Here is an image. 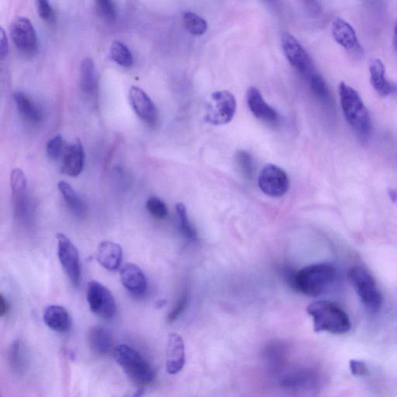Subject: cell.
I'll use <instances>...</instances> for the list:
<instances>
[{"label": "cell", "instance_id": "20", "mask_svg": "<svg viewBox=\"0 0 397 397\" xmlns=\"http://www.w3.org/2000/svg\"><path fill=\"white\" fill-rule=\"evenodd\" d=\"M87 340L89 348L97 356H107L113 349V339L108 330L102 327L94 326L89 329Z\"/></svg>", "mask_w": 397, "mask_h": 397}, {"label": "cell", "instance_id": "10", "mask_svg": "<svg viewBox=\"0 0 397 397\" xmlns=\"http://www.w3.org/2000/svg\"><path fill=\"white\" fill-rule=\"evenodd\" d=\"M259 186L268 196L281 197L287 193L289 181L286 171L273 164H268L261 171Z\"/></svg>", "mask_w": 397, "mask_h": 397}, {"label": "cell", "instance_id": "26", "mask_svg": "<svg viewBox=\"0 0 397 397\" xmlns=\"http://www.w3.org/2000/svg\"><path fill=\"white\" fill-rule=\"evenodd\" d=\"M58 187L70 211L78 217H84L86 214V206L71 185L65 181H60Z\"/></svg>", "mask_w": 397, "mask_h": 397}, {"label": "cell", "instance_id": "3", "mask_svg": "<svg viewBox=\"0 0 397 397\" xmlns=\"http://www.w3.org/2000/svg\"><path fill=\"white\" fill-rule=\"evenodd\" d=\"M334 267L328 263L306 266L292 276L294 288L303 294L316 297L323 294L335 280Z\"/></svg>", "mask_w": 397, "mask_h": 397}, {"label": "cell", "instance_id": "8", "mask_svg": "<svg viewBox=\"0 0 397 397\" xmlns=\"http://www.w3.org/2000/svg\"><path fill=\"white\" fill-rule=\"evenodd\" d=\"M58 256L64 271L74 287H79L82 271L79 251L71 240L60 233L57 235Z\"/></svg>", "mask_w": 397, "mask_h": 397}, {"label": "cell", "instance_id": "16", "mask_svg": "<svg viewBox=\"0 0 397 397\" xmlns=\"http://www.w3.org/2000/svg\"><path fill=\"white\" fill-rule=\"evenodd\" d=\"M186 363L185 343L182 337L176 333L169 336L167 349V370L171 375L181 372Z\"/></svg>", "mask_w": 397, "mask_h": 397}, {"label": "cell", "instance_id": "5", "mask_svg": "<svg viewBox=\"0 0 397 397\" xmlns=\"http://www.w3.org/2000/svg\"><path fill=\"white\" fill-rule=\"evenodd\" d=\"M349 279L365 308L371 313L378 312L384 299L372 275L363 267L356 266L349 271Z\"/></svg>", "mask_w": 397, "mask_h": 397}, {"label": "cell", "instance_id": "12", "mask_svg": "<svg viewBox=\"0 0 397 397\" xmlns=\"http://www.w3.org/2000/svg\"><path fill=\"white\" fill-rule=\"evenodd\" d=\"M11 36L15 46L22 53L34 56L37 49L35 30L31 21L27 18L19 17L11 25Z\"/></svg>", "mask_w": 397, "mask_h": 397}, {"label": "cell", "instance_id": "17", "mask_svg": "<svg viewBox=\"0 0 397 397\" xmlns=\"http://www.w3.org/2000/svg\"><path fill=\"white\" fill-rule=\"evenodd\" d=\"M85 164V151L82 142L79 140L76 143L66 146L63 155L62 172L72 177L80 175Z\"/></svg>", "mask_w": 397, "mask_h": 397}, {"label": "cell", "instance_id": "23", "mask_svg": "<svg viewBox=\"0 0 397 397\" xmlns=\"http://www.w3.org/2000/svg\"><path fill=\"white\" fill-rule=\"evenodd\" d=\"M13 99L21 116H23L27 122L32 124H39L43 121V113L32 99L25 93L18 91L14 93Z\"/></svg>", "mask_w": 397, "mask_h": 397}, {"label": "cell", "instance_id": "11", "mask_svg": "<svg viewBox=\"0 0 397 397\" xmlns=\"http://www.w3.org/2000/svg\"><path fill=\"white\" fill-rule=\"evenodd\" d=\"M282 48L289 63L299 73L311 77L313 64L311 58L295 37L287 32L281 37Z\"/></svg>", "mask_w": 397, "mask_h": 397}, {"label": "cell", "instance_id": "40", "mask_svg": "<svg viewBox=\"0 0 397 397\" xmlns=\"http://www.w3.org/2000/svg\"><path fill=\"white\" fill-rule=\"evenodd\" d=\"M388 196L389 199H391V200L393 202V203H396V202H397V190L396 189H389Z\"/></svg>", "mask_w": 397, "mask_h": 397}, {"label": "cell", "instance_id": "6", "mask_svg": "<svg viewBox=\"0 0 397 397\" xmlns=\"http://www.w3.org/2000/svg\"><path fill=\"white\" fill-rule=\"evenodd\" d=\"M86 297L89 308L95 315L107 320L115 318L117 311L115 299L103 284L95 280L89 282Z\"/></svg>", "mask_w": 397, "mask_h": 397}, {"label": "cell", "instance_id": "30", "mask_svg": "<svg viewBox=\"0 0 397 397\" xmlns=\"http://www.w3.org/2000/svg\"><path fill=\"white\" fill-rule=\"evenodd\" d=\"M176 209L178 215L179 228H181L183 235L190 240L196 239L197 232L195 231L189 221L185 205L182 203H178L176 204Z\"/></svg>", "mask_w": 397, "mask_h": 397}, {"label": "cell", "instance_id": "42", "mask_svg": "<svg viewBox=\"0 0 397 397\" xmlns=\"http://www.w3.org/2000/svg\"><path fill=\"white\" fill-rule=\"evenodd\" d=\"M302 1L305 2L306 4H315V0H302Z\"/></svg>", "mask_w": 397, "mask_h": 397}, {"label": "cell", "instance_id": "33", "mask_svg": "<svg viewBox=\"0 0 397 397\" xmlns=\"http://www.w3.org/2000/svg\"><path fill=\"white\" fill-rule=\"evenodd\" d=\"M146 207L150 214L155 219L162 220L168 215V208L166 204L158 197H150L146 204Z\"/></svg>", "mask_w": 397, "mask_h": 397}, {"label": "cell", "instance_id": "28", "mask_svg": "<svg viewBox=\"0 0 397 397\" xmlns=\"http://www.w3.org/2000/svg\"><path fill=\"white\" fill-rule=\"evenodd\" d=\"M186 31L194 36L204 35L208 28L207 21L193 12H185L183 16Z\"/></svg>", "mask_w": 397, "mask_h": 397}, {"label": "cell", "instance_id": "2", "mask_svg": "<svg viewBox=\"0 0 397 397\" xmlns=\"http://www.w3.org/2000/svg\"><path fill=\"white\" fill-rule=\"evenodd\" d=\"M339 95L344 117L359 138L368 139L372 131V121L368 110L353 88L341 82Z\"/></svg>", "mask_w": 397, "mask_h": 397}, {"label": "cell", "instance_id": "24", "mask_svg": "<svg viewBox=\"0 0 397 397\" xmlns=\"http://www.w3.org/2000/svg\"><path fill=\"white\" fill-rule=\"evenodd\" d=\"M80 86L82 91L89 96H94L98 91V78L94 62L91 58L82 60L80 67Z\"/></svg>", "mask_w": 397, "mask_h": 397}, {"label": "cell", "instance_id": "9", "mask_svg": "<svg viewBox=\"0 0 397 397\" xmlns=\"http://www.w3.org/2000/svg\"><path fill=\"white\" fill-rule=\"evenodd\" d=\"M11 188L13 214L16 219L25 224L30 222L31 209H30L27 181L24 171L20 169H14L11 174Z\"/></svg>", "mask_w": 397, "mask_h": 397}, {"label": "cell", "instance_id": "38", "mask_svg": "<svg viewBox=\"0 0 397 397\" xmlns=\"http://www.w3.org/2000/svg\"><path fill=\"white\" fill-rule=\"evenodd\" d=\"M8 40L4 28L0 30V55L4 58L8 54Z\"/></svg>", "mask_w": 397, "mask_h": 397}, {"label": "cell", "instance_id": "34", "mask_svg": "<svg viewBox=\"0 0 397 397\" xmlns=\"http://www.w3.org/2000/svg\"><path fill=\"white\" fill-rule=\"evenodd\" d=\"M65 141L61 136H57L48 141L47 155L51 160L56 161L62 157L65 151Z\"/></svg>", "mask_w": 397, "mask_h": 397}, {"label": "cell", "instance_id": "35", "mask_svg": "<svg viewBox=\"0 0 397 397\" xmlns=\"http://www.w3.org/2000/svg\"><path fill=\"white\" fill-rule=\"evenodd\" d=\"M37 11L39 17L48 23L55 21V13L49 3V0H36Z\"/></svg>", "mask_w": 397, "mask_h": 397}, {"label": "cell", "instance_id": "7", "mask_svg": "<svg viewBox=\"0 0 397 397\" xmlns=\"http://www.w3.org/2000/svg\"><path fill=\"white\" fill-rule=\"evenodd\" d=\"M237 102L233 94L227 91L214 93L209 100L206 121L216 126L227 124L236 113Z\"/></svg>", "mask_w": 397, "mask_h": 397}, {"label": "cell", "instance_id": "39", "mask_svg": "<svg viewBox=\"0 0 397 397\" xmlns=\"http://www.w3.org/2000/svg\"><path fill=\"white\" fill-rule=\"evenodd\" d=\"M9 311V304L3 294H0V316L4 317Z\"/></svg>", "mask_w": 397, "mask_h": 397}, {"label": "cell", "instance_id": "29", "mask_svg": "<svg viewBox=\"0 0 397 397\" xmlns=\"http://www.w3.org/2000/svg\"><path fill=\"white\" fill-rule=\"evenodd\" d=\"M235 162L239 174L246 179H252L254 174V162L252 156L248 152L240 150L235 155Z\"/></svg>", "mask_w": 397, "mask_h": 397}, {"label": "cell", "instance_id": "13", "mask_svg": "<svg viewBox=\"0 0 397 397\" xmlns=\"http://www.w3.org/2000/svg\"><path fill=\"white\" fill-rule=\"evenodd\" d=\"M332 32L335 41L350 55L358 58L363 56L364 51L358 40L355 30L347 21L341 18H336L333 21Z\"/></svg>", "mask_w": 397, "mask_h": 397}, {"label": "cell", "instance_id": "37", "mask_svg": "<svg viewBox=\"0 0 397 397\" xmlns=\"http://www.w3.org/2000/svg\"><path fill=\"white\" fill-rule=\"evenodd\" d=\"M349 365L351 371L354 376L363 377L369 372L367 365L362 361L351 360Z\"/></svg>", "mask_w": 397, "mask_h": 397}, {"label": "cell", "instance_id": "25", "mask_svg": "<svg viewBox=\"0 0 397 397\" xmlns=\"http://www.w3.org/2000/svg\"><path fill=\"white\" fill-rule=\"evenodd\" d=\"M29 363L28 351L20 339L15 340L8 351V364L11 371L17 375H24Z\"/></svg>", "mask_w": 397, "mask_h": 397}, {"label": "cell", "instance_id": "19", "mask_svg": "<svg viewBox=\"0 0 397 397\" xmlns=\"http://www.w3.org/2000/svg\"><path fill=\"white\" fill-rule=\"evenodd\" d=\"M122 259V248L115 242L104 241L97 247L96 259L108 271H117L121 267Z\"/></svg>", "mask_w": 397, "mask_h": 397}, {"label": "cell", "instance_id": "1", "mask_svg": "<svg viewBox=\"0 0 397 397\" xmlns=\"http://www.w3.org/2000/svg\"><path fill=\"white\" fill-rule=\"evenodd\" d=\"M306 311L313 318L316 332L342 334L350 331L351 325L348 314L334 302L320 299L310 304Z\"/></svg>", "mask_w": 397, "mask_h": 397}, {"label": "cell", "instance_id": "21", "mask_svg": "<svg viewBox=\"0 0 397 397\" xmlns=\"http://www.w3.org/2000/svg\"><path fill=\"white\" fill-rule=\"evenodd\" d=\"M43 320L49 328L60 333L68 332L72 325L68 311L58 305L47 306L44 311Z\"/></svg>", "mask_w": 397, "mask_h": 397}, {"label": "cell", "instance_id": "18", "mask_svg": "<svg viewBox=\"0 0 397 397\" xmlns=\"http://www.w3.org/2000/svg\"><path fill=\"white\" fill-rule=\"evenodd\" d=\"M121 280L124 287L134 296L145 293L148 286L147 278L139 266L126 263L121 269Z\"/></svg>", "mask_w": 397, "mask_h": 397}, {"label": "cell", "instance_id": "31", "mask_svg": "<svg viewBox=\"0 0 397 397\" xmlns=\"http://www.w3.org/2000/svg\"><path fill=\"white\" fill-rule=\"evenodd\" d=\"M96 12L103 20L115 22L117 19V9L114 0H94Z\"/></svg>", "mask_w": 397, "mask_h": 397}, {"label": "cell", "instance_id": "14", "mask_svg": "<svg viewBox=\"0 0 397 397\" xmlns=\"http://www.w3.org/2000/svg\"><path fill=\"white\" fill-rule=\"evenodd\" d=\"M131 107L136 114L149 125H155L159 119L158 110L148 94L137 86H132L129 91Z\"/></svg>", "mask_w": 397, "mask_h": 397}, {"label": "cell", "instance_id": "15", "mask_svg": "<svg viewBox=\"0 0 397 397\" xmlns=\"http://www.w3.org/2000/svg\"><path fill=\"white\" fill-rule=\"evenodd\" d=\"M246 100L252 113L260 121L271 124L279 122L278 114L266 102L256 87L251 86L248 89Z\"/></svg>", "mask_w": 397, "mask_h": 397}, {"label": "cell", "instance_id": "4", "mask_svg": "<svg viewBox=\"0 0 397 397\" xmlns=\"http://www.w3.org/2000/svg\"><path fill=\"white\" fill-rule=\"evenodd\" d=\"M116 361L134 384L145 386L152 384L155 372L139 352L127 344H119L115 351Z\"/></svg>", "mask_w": 397, "mask_h": 397}, {"label": "cell", "instance_id": "27", "mask_svg": "<svg viewBox=\"0 0 397 397\" xmlns=\"http://www.w3.org/2000/svg\"><path fill=\"white\" fill-rule=\"evenodd\" d=\"M110 56L115 63L125 67V68H129L133 65L134 60L131 52L126 44L121 41H116L112 44Z\"/></svg>", "mask_w": 397, "mask_h": 397}, {"label": "cell", "instance_id": "22", "mask_svg": "<svg viewBox=\"0 0 397 397\" xmlns=\"http://www.w3.org/2000/svg\"><path fill=\"white\" fill-rule=\"evenodd\" d=\"M371 84L379 95L386 96L394 91L393 86L386 77V70L383 62L380 59L372 60L370 65Z\"/></svg>", "mask_w": 397, "mask_h": 397}, {"label": "cell", "instance_id": "41", "mask_svg": "<svg viewBox=\"0 0 397 397\" xmlns=\"http://www.w3.org/2000/svg\"><path fill=\"white\" fill-rule=\"evenodd\" d=\"M393 43H394V47L397 51V21L396 22L394 26Z\"/></svg>", "mask_w": 397, "mask_h": 397}, {"label": "cell", "instance_id": "32", "mask_svg": "<svg viewBox=\"0 0 397 397\" xmlns=\"http://www.w3.org/2000/svg\"><path fill=\"white\" fill-rule=\"evenodd\" d=\"M311 91L318 98L323 101L330 100V91L327 82L320 74L313 73L310 77Z\"/></svg>", "mask_w": 397, "mask_h": 397}, {"label": "cell", "instance_id": "36", "mask_svg": "<svg viewBox=\"0 0 397 397\" xmlns=\"http://www.w3.org/2000/svg\"><path fill=\"white\" fill-rule=\"evenodd\" d=\"M188 294L185 293L182 295L181 298L178 299L177 303L174 306V308L170 311L167 317L168 323H174L179 317L182 315V313L186 308L187 304H188Z\"/></svg>", "mask_w": 397, "mask_h": 397}]
</instances>
